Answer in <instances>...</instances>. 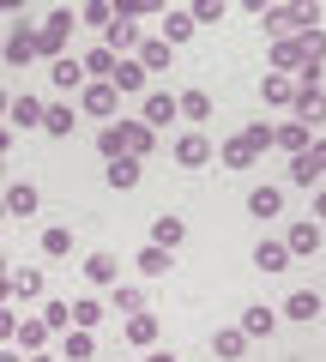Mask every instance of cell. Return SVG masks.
I'll return each mask as SVG.
<instances>
[{
	"mask_svg": "<svg viewBox=\"0 0 326 362\" xmlns=\"http://www.w3.org/2000/svg\"><path fill=\"white\" fill-rule=\"evenodd\" d=\"M6 103H13V97H6V90H0V121H6Z\"/></svg>",
	"mask_w": 326,
	"mask_h": 362,
	"instance_id": "cell-59",
	"label": "cell"
},
{
	"mask_svg": "<svg viewBox=\"0 0 326 362\" xmlns=\"http://www.w3.org/2000/svg\"><path fill=\"white\" fill-rule=\"evenodd\" d=\"M139 175H145V169H139V157H127V151H121L115 163H109V187H121V194H127V187H139Z\"/></svg>",
	"mask_w": 326,
	"mask_h": 362,
	"instance_id": "cell-23",
	"label": "cell"
},
{
	"mask_svg": "<svg viewBox=\"0 0 326 362\" xmlns=\"http://www.w3.org/2000/svg\"><path fill=\"white\" fill-rule=\"evenodd\" d=\"M272 73H290V78L302 73V42L296 37H278L272 42Z\"/></svg>",
	"mask_w": 326,
	"mask_h": 362,
	"instance_id": "cell-18",
	"label": "cell"
},
{
	"mask_svg": "<svg viewBox=\"0 0 326 362\" xmlns=\"http://www.w3.org/2000/svg\"><path fill=\"white\" fill-rule=\"evenodd\" d=\"M115 6V18H157L163 13V0H109Z\"/></svg>",
	"mask_w": 326,
	"mask_h": 362,
	"instance_id": "cell-39",
	"label": "cell"
},
{
	"mask_svg": "<svg viewBox=\"0 0 326 362\" xmlns=\"http://www.w3.org/2000/svg\"><path fill=\"white\" fill-rule=\"evenodd\" d=\"M242 6H248V13H266V6H272V0H242Z\"/></svg>",
	"mask_w": 326,
	"mask_h": 362,
	"instance_id": "cell-55",
	"label": "cell"
},
{
	"mask_svg": "<svg viewBox=\"0 0 326 362\" xmlns=\"http://www.w3.org/2000/svg\"><path fill=\"white\" fill-rule=\"evenodd\" d=\"M139 121H145V127H170V121H175V97H170V90H145V109H139Z\"/></svg>",
	"mask_w": 326,
	"mask_h": 362,
	"instance_id": "cell-6",
	"label": "cell"
},
{
	"mask_svg": "<svg viewBox=\"0 0 326 362\" xmlns=\"http://www.w3.org/2000/svg\"><path fill=\"white\" fill-rule=\"evenodd\" d=\"M182 235H187L182 218H157V223H151V242H157V247H182Z\"/></svg>",
	"mask_w": 326,
	"mask_h": 362,
	"instance_id": "cell-38",
	"label": "cell"
},
{
	"mask_svg": "<svg viewBox=\"0 0 326 362\" xmlns=\"http://www.w3.org/2000/svg\"><path fill=\"white\" fill-rule=\"evenodd\" d=\"M25 362H54V356H49V350H37V356H25Z\"/></svg>",
	"mask_w": 326,
	"mask_h": 362,
	"instance_id": "cell-58",
	"label": "cell"
},
{
	"mask_svg": "<svg viewBox=\"0 0 326 362\" xmlns=\"http://www.w3.org/2000/svg\"><path fill=\"white\" fill-rule=\"evenodd\" d=\"M290 181H296V187H320V169H314V157H308V151L290 157Z\"/></svg>",
	"mask_w": 326,
	"mask_h": 362,
	"instance_id": "cell-41",
	"label": "cell"
},
{
	"mask_svg": "<svg viewBox=\"0 0 326 362\" xmlns=\"http://www.w3.org/2000/svg\"><path fill=\"white\" fill-rule=\"evenodd\" d=\"M242 139H248V145H254V151H266V145H272V127H266V121H254V127H248V133H242Z\"/></svg>",
	"mask_w": 326,
	"mask_h": 362,
	"instance_id": "cell-48",
	"label": "cell"
},
{
	"mask_svg": "<svg viewBox=\"0 0 326 362\" xmlns=\"http://www.w3.org/2000/svg\"><path fill=\"white\" fill-rule=\"evenodd\" d=\"M254 157H260V151H254L248 139H223V169H248Z\"/></svg>",
	"mask_w": 326,
	"mask_h": 362,
	"instance_id": "cell-42",
	"label": "cell"
},
{
	"mask_svg": "<svg viewBox=\"0 0 326 362\" xmlns=\"http://www.w3.org/2000/svg\"><path fill=\"white\" fill-rule=\"evenodd\" d=\"M194 13H182V6H175V13H163V42H170V49H182L187 37H194Z\"/></svg>",
	"mask_w": 326,
	"mask_h": 362,
	"instance_id": "cell-21",
	"label": "cell"
},
{
	"mask_svg": "<svg viewBox=\"0 0 326 362\" xmlns=\"http://www.w3.org/2000/svg\"><path fill=\"white\" fill-rule=\"evenodd\" d=\"M61 356H66V362H91V356H97V338L85 332V326H66V338H61Z\"/></svg>",
	"mask_w": 326,
	"mask_h": 362,
	"instance_id": "cell-16",
	"label": "cell"
},
{
	"mask_svg": "<svg viewBox=\"0 0 326 362\" xmlns=\"http://www.w3.org/2000/svg\"><path fill=\"white\" fill-rule=\"evenodd\" d=\"M133 61H139L145 73H163V66L175 61V49H170L163 37H139V49H133Z\"/></svg>",
	"mask_w": 326,
	"mask_h": 362,
	"instance_id": "cell-7",
	"label": "cell"
},
{
	"mask_svg": "<svg viewBox=\"0 0 326 362\" xmlns=\"http://www.w3.org/2000/svg\"><path fill=\"white\" fill-rule=\"evenodd\" d=\"M290 13V30H314V18H320V0H278Z\"/></svg>",
	"mask_w": 326,
	"mask_h": 362,
	"instance_id": "cell-31",
	"label": "cell"
},
{
	"mask_svg": "<svg viewBox=\"0 0 326 362\" xmlns=\"http://www.w3.org/2000/svg\"><path fill=\"white\" fill-rule=\"evenodd\" d=\"M49 338H54V332H49V326H42V320H18V332H13V344L25 350V356H37V350L49 344Z\"/></svg>",
	"mask_w": 326,
	"mask_h": 362,
	"instance_id": "cell-22",
	"label": "cell"
},
{
	"mask_svg": "<svg viewBox=\"0 0 326 362\" xmlns=\"http://www.w3.org/2000/svg\"><path fill=\"white\" fill-rule=\"evenodd\" d=\"M272 145L296 157V151H308V145H314V127H302V121H284V127H272Z\"/></svg>",
	"mask_w": 326,
	"mask_h": 362,
	"instance_id": "cell-15",
	"label": "cell"
},
{
	"mask_svg": "<svg viewBox=\"0 0 326 362\" xmlns=\"http://www.w3.org/2000/svg\"><path fill=\"white\" fill-rule=\"evenodd\" d=\"M260 25H266V37H296V30H290V13H284V6H278V0H272V6H266V13H260Z\"/></svg>",
	"mask_w": 326,
	"mask_h": 362,
	"instance_id": "cell-43",
	"label": "cell"
},
{
	"mask_svg": "<svg viewBox=\"0 0 326 362\" xmlns=\"http://www.w3.org/2000/svg\"><path fill=\"white\" fill-rule=\"evenodd\" d=\"M127 344H139V350L157 344V314H127Z\"/></svg>",
	"mask_w": 326,
	"mask_h": 362,
	"instance_id": "cell-29",
	"label": "cell"
},
{
	"mask_svg": "<svg viewBox=\"0 0 326 362\" xmlns=\"http://www.w3.org/2000/svg\"><path fill=\"white\" fill-rule=\"evenodd\" d=\"M109 85H115L121 97H139V90H145V66L133 61V54H121V61H115V73H109Z\"/></svg>",
	"mask_w": 326,
	"mask_h": 362,
	"instance_id": "cell-9",
	"label": "cell"
},
{
	"mask_svg": "<svg viewBox=\"0 0 326 362\" xmlns=\"http://www.w3.org/2000/svg\"><path fill=\"white\" fill-rule=\"evenodd\" d=\"M78 109L91 121H115L121 115V90L109 85V78H85V85H78Z\"/></svg>",
	"mask_w": 326,
	"mask_h": 362,
	"instance_id": "cell-2",
	"label": "cell"
},
{
	"mask_svg": "<svg viewBox=\"0 0 326 362\" xmlns=\"http://www.w3.org/2000/svg\"><path fill=\"white\" fill-rule=\"evenodd\" d=\"M0 13H25V0H0Z\"/></svg>",
	"mask_w": 326,
	"mask_h": 362,
	"instance_id": "cell-54",
	"label": "cell"
},
{
	"mask_svg": "<svg viewBox=\"0 0 326 362\" xmlns=\"http://www.w3.org/2000/svg\"><path fill=\"white\" fill-rule=\"evenodd\" d=\"M97 151H103V157H109V163H115V157H121V151H127V139H121V127H115V121H109V127H103V133H97Z\"/></svg>",
	"mask_w": 326,
	"mask_h": 362,
	"instance_id": "cell-46",
	"label": "cell"
},
{
	"mask_svg": "<svg viewBox=\"0 0 326 362\" xmlns=\"http://www.w3.org/2000/svg\"><path fill=\"white\" fill-rule=\"evenodd\" d=\"M284 247H290V254H314V247H320V223H314V218H302V223H290V235H284Z\"/></svg>",
	"mask_w": 326,
	"mask_h": 362,
	"instance_id": "cell-20",
	"label": "cell"
},
{
	"mask_svg": "<svg viewBox=\"0 0 326 362\" xmlns=\"http://www.w3.org/2000/svg\"><path fill=\"white\" fill-rule=\"evenodd\" d=\"M314 223H326V187H314Z\"/></svg>",
	"mask_w": 326,
	"mask_h": 362,
	"instance_id": "cell-51",
	"label": "cell"
},
{
	"mask_svg": "<svg viewBox=\"0 0 326 362\" xmlns=\"http://www.w3.org/2000/svg\"><path fill=\"white\" fill-rule=\"evenodd\" d=\"M223 6H230V0H194L187 13H194V25H218V18H223Z\"/></svg>",
	"mask_w": 326,
	"mask_h": 362,
	"instance_id": "cell-47",
	"label": "cell"
},
{
	"mask_svg": "<svg viewBox=\"0 0 326 362\" xmlns=\"http://www.w3.org/2000/svg\"><path fill=\"white\" fill-rule=\"evenodd\" d=\"M175 115L182 121H211V97L206 90H182V97H175Z\"/></svg>",
	"mask_w": 326,
	"mask_h": 362,
	"instance_id": "cell-26",
	"label": "cell"
},
{
	"mask_svg": "<svg viewBox=\"0 0 326 362\" xmlns=\"http://www.w3.org/2000/svg\"><path fill=\"white\" fill-rule=\"evenodd\" d=\"M0 362H25V350H6V344H0Z\"/></svg>",
	"mask_w": 326,
	"mask_h": 362,
	"instance_id": "cell-53",
	"label": "cell"
},
{
	"mask_svg": "<svg viewBox=\"0 0 326 362\" xmlns=\"http://www.w3.org/2000/svg\"><path fill=\"white\" fill-rule=\"evenodd\" d=\"M13 296L18 302H42V272L37 266H18L13 272Z\"/></svg>",
	"mask_w": 326,
	"mask_h": 362,
	"instance_id": "cell-28",
	"label": "cell"
},
{
	"mask_svg": "<svg viewBox=\"0 0 326 362\" xmlns=\"http://www.w3.org/2000/svg\"><path fill=\"white\" fill-rule=\"evenodd\" d=\"M260 97L272 109H290V103H296V78H290V73H266L260 78Z\"/></svg>",
	"mask_w": 326,
	"mask_h": 362,
	"instance_id": "cell-11",
	"label": "cell"
},
{
	"mask_svg": "<svg viewBox=\"0 0 326 362\" xmlns=\"http://www.w3.org/2000/svg\"><path fill=\"white\" fill-rule=\"evenodd\" d=\"M115 61H121V54H109L103 42H97V49H85V54H78V66H85V78H109V73H115Z\"/></svg>",
	"mask_w": 326,
	"mask_h": 362,
	"instance_id": "cell-25",
	"label": "cell"
},
{
	"mask_svg": "<svg viewBox=\"0 0 326 362\" xmlns=\"http://www.w3.org/2000/svg\"><path fill=\"white\" fill-rule=\"evenodd\" d=\"M78 18H85V25H97V30H109V25H115V6H109V0H85V6H78Z\"/></svg>",
	"mask_w": 326,
	"mask_h": 362,
	"instance_id": "cell-44",
	"label": "cell"
},
{
	"mask_svg": "<svg viewBox=\"0 0 326 362\" xmlns=\"http://www.w3.org/2000/svg\"><path fill=\"white\" fill-rule=\"evenodd\" d=\"M73 127H78V109L73 103H49V109H42V133H49V139H66Z\"/></svg>",
	"mask_w": 326,
	"mask_h": 362,
	"instance_id": "cell-13",
	"label": "cell"
},
{
	"mask_svg": "<svg viewBox=\"0 0 326 362\" xmlns=\"http://www.w3.org/2000/svg\"><path fill=\"white\" fill-rule=\"evenodd\" d=\"M248 211H254V218H278V211H284V187H254Z\"/></svg>",
	"mask_w": 326,
	"mask_h": 362,
	"instance_id": "cell-27",
	"label": "cell"
},
{
	"mask_svg": "<svg viewBox=\"0 0 326 362\" xmlns=\"http://www.w3.org/2000/svg\"><path fill=\"white\" fill-rule=\"evenodd\" d=\"M145 362H175V356H170V350H151V356H145Z\"/></svg>",
	"mask_w": 326,
	"mask_h": 362,
	"instance_id": "cell-57",
	"label": "cell"
},
{
	"mask_svg": "<svg viewBox=\"0 0 326 362\" xmlns=\"http://www.w3.org/2000/svg\"><path fill=\"white\" fill-rule=\"evenodd\" d=\"M6 145H13V127H0V157H6Z\"/></svg>",
	"mask_w": 326,
	"mask_h": 362,
	"instance_id": "cell-56",
	"label": "cell"
},
{
	"mask_svg": "<svg viewBox=\"0 0 326 362\" xmlns=\"http://www.w3.org/2000/svg\"><path fill=\"white\" fill-rule=\"evenodd\" d=\"M0 199H6V218H30V211H37V187H30V181H13Z\"/></svg>",
	"mask_w": 326,
	"mask_h": 362,
	"instance_id": "cell-19",
	"label": "cell"
},
{
	"mask_svg": "<svg viewBox=\"0 0 326 362\" xmlns=\"http://www.w3.org/2000/svg\"><path fill=\"white\" fill-rule=\"evenodd\" d=\"M272 320H278V314L260 308V302H254V308H242V332H248V338H266V332H272Z\"/></svg>",
	"mask_w": 326,
	"mask_h": 362,
	"instance_id": "cell-37",
	"label": "cell"
},
{
	"mask_svg": "<svg viewBox=\"0 0 326 362\" xmlns=\"http://www.w3.org/2000/svg\"><path fill=\"white\" fill-rule=\"evenodd\" d=\"M0 175H6V169H0Z\"/></svg>",
	"mask_w": 326,
	"mask_h": 362,
	"instance_id": "cell-62",
	"label": "cell"
},
{
	"mask_svg": "<svg viewBox=\"0 0 326 362\" xmlns=\"http://www.w3.org/2000/svg\"><path fill=\"white\" fill-rule=\"evenodd\" d=\"M85 278H91V284H121V259L115 254H91L85 259Z\"/></svg>",
	"mask_w": 326,
	"mask_h": 362,
	"instance_id": "cell-24",
	"label": "cell"
},
{
	"mask_svg": "<svg viewBox=\"0 0 326 362\" xmlns=\"http://www.w3.org/2000/svg\"><path fill=\"white\" fill-rule=\"evenodd\" d=\"M0 218H6V199H0Z\"/></svg>",
	"mask_w": 326,
	"mask_h": 362,
	"instance_id": "cell-61",
	"label": "cell"
},
{
	"mask_svg": "<svg viewBox=\"0 0 326 362\" xmlns=\"http://www.w3.org/2000/svg\"><path fill=\"white\" fill-rule=\"evenodd\" d=\"M0 272H13V266H6V254H0Z\"/></svg>",
	"mask_w": 326,
	"mask_h": 362,
	"instance_id": "cell-60",
	"label": "cell"
},
{
	"mask_svg": "<svg viewBox=\"0 0 326 362\" xmlns=\"http://www.w3.org/2000/svg\"><path fill=\"white\" fill-rule=\"evenodd\" d=\"M13 332H18V314L0 302V344H13Z\"/></svg>",
	"mask_w": 326,
	"mask_h": 362,
	"instance_id": "cell-49",
	"label": "cell"
},
{
	"mask_svg": "<svg viewBox=\"0 0 326 362\" xmlns=\"http://www.w3.org/2000/svg\"><path fill=\"white\" fill-rule=\"evenodd\" d=\"M254 266H260V272H284L290 266V247L284 242H260V247H254Z\"/></svg>",
	"mask_w": 326,
	"mask_h": 362,
	"instance_id": "cell-35",
	"label": "cell"
},
{
	"mask_svg": "<svg viewBox=\"0 0 326 362\" xmlns=\"http://www.w3.org/2000/svg\"><path fill=\"white\" fill-rule=\"evenodd\" d=\"M0 54H6V61H13V66L37 61V30H30V25H18L13 37H6V49H0Z\"/></svg>",
	"mask_w": 326,
	"mask_h": 362,
	"instance_id": "cell-17",
	"label": "cell"
},
{
	"mask_svg": "<svg viewBox=\"0 0 326 362\" xmlns=\"http://www.w3.org/2000/svg\"><path fill=\"white\" fill-rule=\"evenodd\" d=\"M308 157H314V169H320V175H326V133H320V139L308 145Z\"/></svg>",
	"mask_w": 326,
	"mask_h": 362,
	"instance_id": "cell-50",
	"label": "cell"
},
{
	"mask_svg": "<svg viewBox=\"0 0 326 362\" xmlns=\"http://www.w3.org/2000/svg\"><path fill=\"white\" fill-rule=\"evenodd\" d=\"M109 302H115V314H145V290L139 284H109Z\"/></svg>",
	"mask_w": 326,
	"mask_h": 362,
	"instance_id": "cell-30",
	"label": "cell"
},
{
	"mask_svg": "<svg viewBox=\"0 0 326 362\" xmlns=\"http://www.w3.org/2000/svg\"><path fill=\"white\" fill-rule=\"evenodd\" d=\"M211 350H218V362H242L248 356V332H242V326H218Z\"/></svg>",
	"mask_w": 326,
	"mask_h": 362,
	"instance_id": "cell-10",
	"label": "cell"
},
{
	"mask_svg": "<svg viewBox=\"0 0 326 362\" xmlns=\"http://www.w3.org/2000/svg\"><path fill=\"white\" fill-rule=\"evenodd\" d=\"M73 25H78V13L54 6V13L42 18V30H37V61H54V54H66V37H73Z\"/></svg>",
	"mask_w": 326,
	"mask_h": 362,
	"instance_id": "cell-1",
	"label": "cell"
},
{
	"mask_svg": "<svg viewBox=\"0 0 326 362\" xmlns=\"http://www.w3.org/2000/svg\"><path fill=\"white\" fill-rule=\"evenodd\" d=\"M97 320H103V302H97V296H78V302H73V326H85V332H91Z\"/></svg>",
	"mask_w": 326,
	"mask_h": 362,
	"instance_id": "cell-45",
	"label": "cell"
},
{
	"mask_svg": "<svg viewBox=\"0 0 326 362\" xmlns=\"http://www.w3.org/2000/svg\"><path fill=\"white\" fill-rule=\"evenodd\" d=\"M49 85L61 90V97L85 85V66H78V54H54V61H49Z\"/></svg>",
	"mask_w": 326,
	"mask_h": 362,
	"instance_id": "cell-4",
	"label": "cell"
},
{
	"mask_svg": "<svg viewBox=\"0 0 326 362\" xmlns=\"http://www.w3.org/2000/svg\"><path fill=\"white\" fill-rule=\"evenodd\" d=\"M284 320H320V296H314V290H296V296L284 302Z\"/></svg>",
	"mask_w": 326,
	"mask_h": 362,
	"instance_id": "cell-33",
	"label": "cell"
},
{
	"mask_svg": "<svg viewBox=\"0 0 326 362\" xmlns=\"http://www.w3.org/2000/svg\"><path fill=\"white\" fill-rule=\"evenodd\" d=\"M296 42H302V61L308 66H326V30L314 25V30H296Z\"/></svg>",
	"mask_w": 326,
	"mask_h": 362,
	"instance_id": "cell-36",
	"label": "cell"
},
{
	"mask_svg": "<svg viewBox=\"0 0 326 362\" xmlns=\"http://www.w3.org/2000/svg\"><path fill=\"white\" fill-rule=\"evenodd\" d=\"M175 163H182V169H199V163H211V139H206V133H182V139H175Z\"/></svg>",
	"mask_w": 326,
	"mask_h": 362,
	"instance_id": "cell-5",
	"label": "cell"
},
{
	"mask_svg": "<svg viewBox=\"0 0 326 362\" xmlns=\"http://www.w3.org/2000/svg\"><path fill=\"white\" fill-rule=\"evenodd\" d=\"M103 49L109 54H133L139 49V18H115V25L103 30Z\"/></svg>",
	"mask_w": 326,
	"mask_h": 362,
	"instance_id": "cell-8",
	"label": "cell"
},
{
	"mask_svg": "<svg viewBox=\"0 0 326 362\" xmlns=\"http://www.w3.org/2000/svg\"><path fill=\"white\" fill-rule=\"evenodd\" d=\"M13 296V272H0V302Z\"/></svg>",
	"mask_w": 326,
	"mask_h": 362,
	"instance_id": "cell-52",
	"label": "cell"
},
{
	"mask_svg": "<svg viewBox=\"0 0 326 362\" xmlns=\"http://www.w3.org/2000/svg\"><path fill=\"white\" fill-rule=\"evenodd\" d=\"M133 266H139L145 278H163V272H170L175 259H170V247H157V242H151V247H139V259H133Z\"/></svg>",
	"mask_w": 326,
	"mask_h": 362,
	"instance_id": "cell-32",
	"label": "cell"
},
{
	"mask_svg": "<svg viewBox=\"0 0 326 362\" xmlns=\"http://www.w3.org/2000/svg\"><path fill=\"white\" fill-rule=\"evenodd\" d=\"M115 127H121V139H127V157H139V163H145V151L157 145V133L145 127L139 115H133V121H115Z\"/></svg>",
	"mask_w": 326,
	"mask_h": 362,
	"instance_id": "cell-14",
	"label": "cell"
},
{
	"mask_svg": "<svg viewBox=\"0 0 326 362\" xmlns=\"http://www.w3.org/2000/svg\"><path fill=\"white\" fill-rule=\"evenodd\" d=\"M42 97L37 90H25V97H13V103H6V115H13V127H42Z\"/></svg>",
	"mask_w": 326,
	"mask_h": 362,
	"instance_id": "cell-12",
	"label": "cell"
},
{
	"mask_svg": "<svg viewBox=\"0 0 326 362\" xmlns=\"http://www.w3.org/2000/svg\"><path fill=\"white\" fill-rule=\"evenodd\" d=\"M290 109H296L302 127H320V121H326V90L320 85H296V103H290Z\"/></svg>",
	"mask_w": 326,
	"mask_h": 362,
	"instance_id": "cell-3",
	"label": "cell"
},
{
	"mask_svg": "<svg viewBox=\"0 0 326 362\" xmlns=\"http://www.w3.org/2000/svg\"><path fill=\"white\" fill-rule=\"evenodd\" d=\"M42 254L66 259V254H73V230H66V223H49V230H42Z\"/></svg>",
	"mask_w": 326,
	"mask_h": 362,
	"instance_id": "cell-34",
	"label": "cell"
},
{
	"mask_svg": "<svg viewBox=\"0 0 326 362\" xmlns=\"http://www.w3.org/2000/svg\"><path fill=\"white\" fill-rule=\"evenodd\" d=\"M42 326H49V332H66V326H73V302H42V314H37Z\"/></svg>",
	"mask_w": 326,
	"mask_h": 362,
	"instance_id": "cell-40",
	"label": "cell"
}]
</instances>
